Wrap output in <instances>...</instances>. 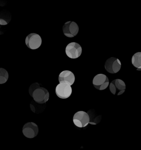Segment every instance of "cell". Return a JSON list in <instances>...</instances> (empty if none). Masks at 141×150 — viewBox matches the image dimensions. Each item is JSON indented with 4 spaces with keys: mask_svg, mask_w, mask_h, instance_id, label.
<instances>
[{
    "mask_svg": "<svg viewBox=\"0 0 141 150\" xmlns=\"http://www.w3.org/2000/svg\"><path fill=\"white\" fill-rule=\"evenodd\" d=\"M105 69L110 74H116L120 71L121 63L118 58L110 57L108 58L105 63Z\"/></svg>",
    "mask_w": 141,
    "mask_h": 150,
    "instance_id": "7",
    "label": "cell"
},
{
    "mask_svg": "<svg viewBox=\"0 0 141 150\" xmlns=\"http://www.w3.org/2000/svg\"><path fill=\"white\" fill-rule=\"evenodd\" d=\"M73 122L76 127L80 128H85L90 122L89 116L84 111H78L73 115Z\"/></svg>",
    "mask_w": 141,
    "mask_h": 150,
    "instance_id": "2",
    "label": "cell"
},
{
    "mask_svg": "<svg viewBox=\"0 0 141 150\" xmlns=\"http://www.w3.org/2000/svg\"><path fill=\"white\" fill-rule=\"evenodd\" d=\"M8 71L4 68H0V85L6 83L9 79Z\"/></svg>",
    "mask_w": 141,
    "mask_h": 150,
    "instance_id": "16",
    "label": "cell"
},
{
    "mask_svg": "<svg viewBox=\"0 0 141 150\" xmlns=\"http://www.w3.org/2000/svg\"><path fill=\"white\" fill-rule=\"evenodd\" d=\"M41 105H43V104H38L36 102L35 103V102H31L30 105L31 110L35 113H41L42 112H43V110L45 109V106H40Z\"/></svg>",
    "mask_w": 141,
    "mask_h": 150,
    "instance_id": "15",
    "label": "cell"
},
{
    "mask_svg": "<svg viewBox=\"0 0 141 150\" xmlns=\"http://www.w3.org/2000/svg\"><path fill=\"white\" fill-rule=\"evenodd\" d=\"M63 34L67 38H74L79 32L78 24L73 21H68L65 23L62 28Z\"/></svg>",
    "mask_w": 141,
    "mask_h": 150,
    "instance_id": "6",
    "label": "cell"
},
{
    "mask_svg": "<svg viewBox=\"0 0 141 150\" xmlns=\"http://www.w3.org/2000/svg\"><path fill=\"white\" fill-rule=\"evenodd\" d=\"M109 86L110 92L114 95H121L126 90V84L123 80L120 79L113 80Z\"/></svg>",
    "mask_w": 141,
    "mask_h": 150,
    "instance_id": "8",
    "label": "cell"
},
{
    "mask_svg": "<svg viewBox=\"0 0 141 150\" xmlns=\"http://www.w3.org/2000/svg\"><path fill=\"white\" fill-rule=\"evenodd\" d=\"M29 93L34 101L38 104H45L50 97L47 89L41 87L38 83L31 84L29 88Z\"/></svg>",
    "mask_w": 141,
    "mask_h": 150,
    "instance_id": "1",
    "label": "cell"
},
{
    "mask_svg": "<svg viewBox=\"0 0 141 150\" xmlns=\"http://www.w3.org/2000/svg\"><path fill=\"white\" fill-rule=\"evenodd\" d=\"M25 42L26 46L31 50L39 49L42 44L41 36L36 33H31L26 38Z\"/></svg>",
    "mask_w": 141,
    "mask_h": 150,
    "instance_id": "5",
    "label": "cell"
},
{
    "mask_svg": "<svg viewBox=\"0 0 141 150\" xmlns=\"http://www.w3.org/2000/svg\"><path fill=\"white\" fill-rule=\"evenodd\" d=\"M75 75L71 71H62L58 75V81L60 83H66L72 86L75 81Z\"/></svg>",
    "mask_w": 141,
    "mask_h": 150,
    "instance_id": "11",
    "label": "cell"
},
{
    "mask_svg": "<svg viewBox=\"0 0 141 150\" xmlns=\"http://www.w3.org/2000/svg\"><path fill=\"white\" fill-rule=\"evenodd\" d=\"M1 29H2V26L0 25V35H2L4 34L3 31H2V30H1Z\"/></svg>",
    "mask_w": 141,
    "mask_h": 150,
    "instance_id": "17",
    "label": "cell"
},
{
    "mask_svg": "<svg viewBox=\"0 0 141 150\" xmlns=\"http://www.w3.org/2000/svg\"><path fill=\"white\" fill-rule=\"evenodd\" d=\"M87 113L89 115V118H90L89 124H92V125H95V124L99 123L100 122V121L101 120V115H96V114L94 110H89Z\"/></svg>",
    "mask_w": 141,
    "mask_h": 150,
    "instance_id": "14",
    "label": "cell"
},
{
    "mask_svg": "<svg viewBox=\"0 0 141 150\" xmlns=\"http://www.w3.org/2000/svg\"><path fill=\"white\" fill-rule=\"evenodd\" d=\"M55 93L57 97L61 99H67L70 97L72 93V88L70 85L66 83H60L55 88Z\"/></svg>",
    "mask_w": 141,
    "mask_h": 150,
    "instance_id": "9",
    "label": "cell"
},
{
    "mask_svg": "<svg viewBox=\"0 0 141 150\" xmlns=\"http://www.w3.org/2000/svg\"><path fill=\"white\" fill-rule=\"evenodd\" d=\"M22 132L24 137L32 139L37 136L39 132V128L35 123L28 122L23 126Z\"/></svg>",
    "mask_w": 141,
    "mask_h": 150,
    "instance_id": "10",
    "label": "cell"
},
{
    "mask_svg": "<svg viewBox=\"0 0 141 150\" xmlns=\"http://www.w3.org/2000/svg\"><path fill=\"white\" fill-rule=\"evenodd\" d=\"M65 52L68 57L70 59H77L81 56L82 49L79 44L73 42L67 45Z\"/></svg>",
    "mask_w": 141,
    "mask_h": 150,
    "instance_id": "3",
    "label": "cell"
},
{
    "mask_svg": "<svg viewBox=\"0 0 141 150\" xmlns=\"http://www.w3.org/2000/svg\"><path fill=\"white\" fill-rule=\"evenodd\" d=\"M132 65L135 67L138 71L141 70V52L135 53L132 56L131 59Z\"/></svg>",
    "mask_w": 141,
    "mask_h": 150,
    "instance_id": "13",
    "label": "cell"
},
{
    "mask_svg": "<svg viewBox=\"0 0 141 150\" xmlns=\"http://www.w3.org/2000/svg\"><path fill=\"white\" fill-rule=\"evenodd\" d=\"M12 16L11 13L7 10H3L0 12V25H6L11 22Z\"/></svg>",
    "mask_w": 141,
    "mask_h": 150,
    "instance_id": "12",
    "label": "cell"
},
{
    "mask_svg": "<svg viewBox=\"0 0 141 150\" xmlns=\"http://www.w3.org/2000/svg\"><path fill=\"white\" fill-rule=\"evenodd\" d=\"M110 84L109 80L106 75L104 74H98L93 79V85L98 90H104Z\"/></svg>",
    "mask_w": 141,
    "mask_h": 150,
    "instance_id": "4",
    "label": "cell"
}]
</instances>
